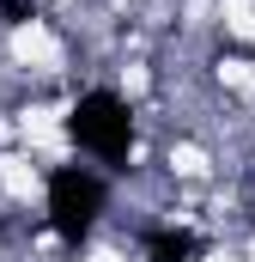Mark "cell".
<instances>
[{
    "mask_svg": "<svg viewBox=\"0 0 255 262\" xmlns=\"http://www.w3.org/2000/svg\"><path fill=\"white\" fill-rule=\"evenodd\" d=\"M134 134H140L134 104H128L122 92H110V85L79 92V98H73V110H67V140H73L85 159H97V165H128Z\"/></svg>",
    "mask_w": 255,
    "mask_h": 262,
    "instance_id": "6da1fadb",
    "label": "cell"
},
{
    "mask_svg": "<svg viewBox=\"0 0 255 262\" xmlns=\"http://www.w3.org/2000/svg\"><path fill=\"white\" fill-rule=\"evenodd\" d=\"M43 207H49V232L61 244H85L110 207V183L85 165H55L49 183H43Z\"/></svg>",
    "mask_w": 255,
    "mask_h": 262,
    "instance_id": "7a4b0ae2",
    "label": "cell"
},
{
    "mask_svg": "<svg viewBox=\"0 0 255 262\" xmlns=\"http://www.w3.org/2000/svg\"><path fill=\"white\" fill-rule=\"evenodd\" d=\"M200 250H207V238L176 232V226H158V232H146V256H152V262H194Z\"/></svg>",
    "mask_w": 255,
    "mask_h": 262,
    "instance_id": "3957f363",
    "label": "cell"
}]
</instances>
